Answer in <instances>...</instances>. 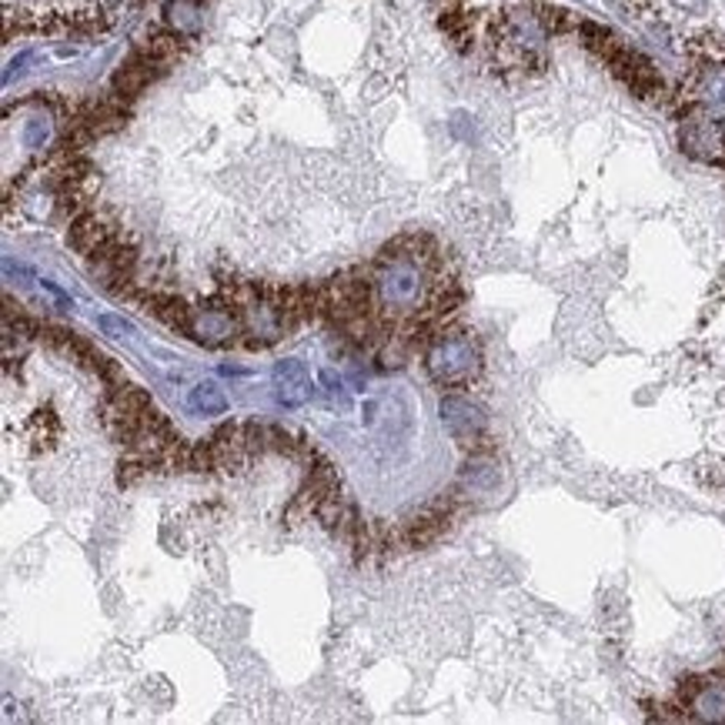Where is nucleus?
Instances as JSON below:
<instances>
[{
  "label": "nucleus",
  "mask_w": 725,
  "mask_h": 725,
  "mask_svg": "<svg viewBox=\"0 0 725 725\" xmlns=\"http://www.w3.org/2000/svg\"><path fill=\"white\" fill-rule=\"evenodd\" d=\"M425 368L434 382L448 388V392H461L475 382V375L482 368V355L478 344L468 331L461 328H442L434 334L428 348H425Z\"/></svg>",
  "instance_id": "obj_1"
},
{
  "label": "nucleus",
  "mask_w": 725,
  "mask_h": 725,
  "mask_svg": "<svg viewBox=\"0 0 725 725\" xmlns=\"http://www.w3.org/2000/svg\"><path fill=\"white\" fill-rule=\"evenodd\" d=\"M184 334L204 348H224V344L241 341V311L215 294L207 305L191 308V321Z\"/></svg>",
  "instance_id": "obj_2"
},
{
  "label": "nucleus",
  "mask_w": 725,
  "mask_h": 725,
  "mask_svg": "<svg viewBox=\"0 0 725 725\" xmlns=\"http://www.w3.org/2000/svg\"><path fill=\"white\" fill-rule=\"evenodd\" d=\"M442 421H445L448 434L459 442L461 448H475L485 434V415L478 405H471L468 398L451 392L442 398Z\"/></svg>",
  "instance_id": "obj_3"
},
{
  "label": "nucleus",
  "mask_w": 725,
  "mask_h": 725,
  "mask_svg": "<svg viewBox=\"0 0 725 725\" xmlns=\"http://www.w3.org/2000/svg\"><path fill=\"white\" fill-rule=\"evenodd\" d=\"M682 699L692 719L725 722V679H692L682 686Z\"/></svg>",
  "instance_id": "obj_4"
},
{
  "label": "nucleus",
  "mask_w": 725,
  "mask_h": 725,
  "mask_svg": "<svg viewBox=\"0 0 725 725\" xmlns=\"http://www.w3.org/2000/svg\"><path fill=\"white\" fill-rule=\"evenodd\" d=\"M274 384H278V401L288 408L305 405L311 398V375L298 358H288L274 368Z\"/></svg>",
  "instance_id": "obj_5"
},
{
  "label": "nucleus",
  "mask_w": 725,
  "mask_h": 725,
  "mask_svg": "<svg viewBox=\"0 0 725 725\" xmlns=\"http://www.w3.org/2000/svg\"><path fill=\"white\" fill-rule=\"evenodd\" d=\"M498 485V465L485 451H475L459 471V492L461 495H482Z\"/></svg>",
  "instance_id": "obj_6"
},
{
  "label": "nucleus",
  "mask_w": 725,
  "mask_h": 725,
  "mask_svg": "<svg viewBox=\"0 0 725 725\" xmlns=\"http://www.w3.org/2000/svg\"><path fill=\"white\" fill-rule=\"evenodd\" d=\"M191 408L201 411V415H224V411H228V398L221 395V388H217L215 382H204V384H194Z\"/></svg>",
  "instance_id": "obj_7"
},
{
  "label": "nucleus",
  "mask_w": 725,
  "mask_h": 725,
  "mask_svg": "<svg viewBox=\"0 0 725 725\" xmlns=\"http://www.w3.org/2000/svg\"><path fill=\"white\" fill-rule=\"evenodd\" d=\"M321 384H328V392L331 395H341V382L331 375V371H321Z\"/></svg>",
  "instance_id": "obj_8"
}]
</instances>
